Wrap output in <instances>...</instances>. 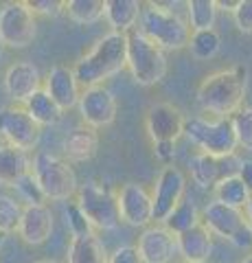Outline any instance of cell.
I'll use <instances>...</instances> for the list:
<instances>
[{
	"label": "cell",
	"instance_id": "cell-37",
	"mask_svg": "<svg viewBox=\"0 0 252 263\" xmlns=\"http://www.w3.org/2000/svg\"><path fill=\"white\" fill-rule=\"evenodd\" d=\"M108 263H143L138 257L136 246H121L112 254H108Z\"/></svg>",
	"mask_w": 252,
	"mask_h": 263
},
{
	"label": "cell",
	"instance_id": "cell-39",
	"mask_svg": "<svg viewBox=\"0 0 252 263\" xmlns=\"http://www.w3.org/2000/svg\"><path fill=\"white\" fill-rule=\"evenodd\" d=\"M173 143H156L153 145V156L160 160V162H165V167L167 164H171V160H173V154H176V149H173Z\"/></svg>",
	"mask_w": 252,
	"mask_h": 263
},
{
	"label": "cell",
	"instance_id": "cell-20",
	"mask_svg": "<svg viewBox=\"0 0 252 263\" xmlns=\"http://www.w3.org/2000/svg\"><path fill=\"white\" fill-rule=\"evenodd\" d=\"M213 239L206 226H193L191 230L178 235V257L182 263H208L213 254Z\"/></svg>",
	"mask_w": 252,
	"mask_h": 263
},
{
	"label": "cell",
	"instance_id": "cell-40",
	"mask_svg": "<svg viewBox=\"0 0 252 263\" xmlns=\"http://www.w3.org/2000/svg\"><path fill=\"white\" fill-rule=\"evenodd\" d=\"M239 180L250 189V193H252V158H243L241 171H239Z\"/></svg>",
	"mask_w": 252,
	"mask_h": 263
},
{
	"label": "cell",
	"instance_id": "cell-43",
	"mask_svg": "<svg viewBox=\"0 0 252 263\" xmlns=\"http://www.w3.org/2000/svg\"><path fill=\"white\" fill-rule=\"evenodd\" d=\"M5 243H7V235H5V233H0V252H3Z\"/></svg>",
	"mask_w": 252,
	"mask_h": 263
},
{
	"label": "cell",
	"instance_id": "cell-18",
	"mask_svg": "<svg viewBox=\"0 0 252 263\" xmlns=\"http://www.w3.org/2000/svg\"><path fill=\"white\" fill-rule=\"evenodd\" d=\"M42 88L48 92V97L60 105L62 112H68L70 108H77L81 86L75 79L72 68H68V66H64V64L51 66V70H48L46 77H44Z\"/></svg>",
	"mask_w": 252,
	"mask_h": 263
},
{
	"label": "cell",
	"instance_id": "cell-2",
	"mask_svg": "<svg viewBox=\"0 0 252 263\" xmlns=\"http://www.w3.org/2000/svg\"><path fill=\"white\" fill-rule=\"evenodd\" d=\"M123 68H127V35L110 31L96 40L84 57H79L72 72L81 88H90L105 86V81L119 75Z\"/></svg>",
	"mask_w": 252,
	"mask_h": 263
},
{
	"label": "cell",
	"instance_id": "cell-35",
	"mask_svg": "<svg viewBox=\"0 0 252 263\" xmlns=\"http://www.w3.org/2000/svg\"><path fill=\"white\" fill-rule=\"evenodd\" d=\"M235 27L246 35H252V0H239L237 9L232 11Z\"/></svg>",
	"mask_w": 252,
	"mask_h": 263
},
{
	"label": "cell",
	"instance_id": "cell-8",
	"mask_svg": "<svg viewBox=\"0 0 252 263\" xmlns=\"http://www.w3.org/2000/svg\"><path fill=\"white\" fill-rule=\"evenodd\" d=\"M37 35V20L29 3L11 0L0 7V42L5 48H27Z\"/></svg>",
	"mask_w": 252,
	"mask_h": 263
},
{
	"label": "cell",
	"instance_id": "cell-47",
	"mask_svg": "<svg viewBox=\"0 0 252 263\" xmlns=\"http://www.w3.org/2000/svg\"><path fill=\"white\" fill-rule=\"evenodd\" d=\"M180 263H182V261H180Z\"/></svg>",
	"mask_w": 252,
	"mask_h": 263
},
{
	"label": "cell",
	"instance_id": "cell-11",
	"mask_svg": "<svg viewBox=\"0 0 252 263\" xmlns=\"http://www.w3.org/2000/svg\"><path fill=\"white\" fill-rule=\"evenodd\" d=\"M77 110H79V117L84 121L86 127L103 129V127H110L112 123L117 121L119 103H117V97L110 88L90 86V88L81 90Z\"/></svg>",
	"mask_w": 252,
	"mask_h": 263
},
{
	"label": "cell",
	"instance_id": "cell-5",
	"mask_svg": "<svg viewBox=\"0 0 252 263\" xmlns=\"http://www.w3.org/2000/svg\"><path fill=\"white\" fill-rule=\"evenodd\" d=\"M127 70L138 86L149 88L165 79L169 62L162 48L149 42L138 31L127 33Z\"/></svg>",
	"mask_w": 252,
	"mask_h": 263
},
{
	"label": "cell",
	"instance_id": "cell-44",
	"mask_svg": "<svg viewBox=\"0 0 252 263\" xmlns=\"http://www.w3.org/2000/svg\"><path fill=\"white\" fill-rule=\"evenodd\" d=\"M241 263H252V252H250V254H246V259H243Z\"/></svg>",
	"mask_w": 252,
	"mask_h": 263
},
{
	"label": "cell",
	"instance_id": "cell-24",
	"mask_svg": "<svg viewBox=\"0 0 252 263\" xmlns=\"http://www.w3.org/2000/svg\"><path fill=\"white\" fill-rule=\"evenodd\" d=\"M66 263H108V254L96 233L70 237Z\"/></svg>",
	"mask_w": 252,
	"mask_h": 263
},
{
	"label": "cell",
	"instance_id": "cell-36",
	"mask_svg": "<svg viewBox=\"0 0 252 263\" xmlns=\"http://www.w3.org/2000/svg\"><path fill=\"white\" fill-rule=\"evenodd\" d=\"M27 3L35 15H44V18H57L60 13H64L62 0H27Z\"/></svg>",
	"mask_w": 252,
	"mask_h": 263
},
{
	"label": "cell",
	"instance_id": "cell-9",
	"mask_svg": "<svg viewBox=\"0 0 252 263\" xmlns=\"http://www.w3.org/2000/svg\"><path fill=\"white\" fill-rule=\"evenodd\" d=\"M243 158L239 154L228 156H208V154H195L189 160V176L191 182L200 191H213V189L228 178H237L241 171Z\"/></svg>",
	"mask_w": 252,
	"mask_h": 263
},
{
	"label": "cell",
	"instance_id": "cell-25",
	"mask_svg": "<svg viewBox=\"0 0 252 263\" xmlns=\"http://www.w3.org/2000/svg\"><path fill=\"white\" fill-rule=\"evenodd\" d=\"M22 108L29 112V117L33 119L40 127L57 125V123L62 121V117H64V112L60 110V105L55 103L51 97H48V92L44 88H40L35 95H31Z\"/></svg>",
	"mask_w": 252,
	"mask_h": 263
},
{
	"label": "cell",
	"instance_id": "cell-33",
	"mask_svg": "<svg viewBox=\"0 0 252 263\" xmlns=\"http://www.w3.org/2000/svg\"><path fill=\"white\" fill-rule=\"evenodd\" d=\"M230 121L237 136V147L243 152H252V105H243Z\"/></svg>",
	"mask_w": 252,
	"mask_h": 263
},
{
	"label": "cell",
	"instance_id": "cell-31",
	"mask_svg": "<svg viewBox=\"0 0 252 263\" xmlns=\"http://www.w3.org/2000/svg\"><path fill=\"white\" fill-rule=\"evenodd\" d=\"M22 209L24 206L20 204L18 197L0 193V233L9 235V233H15V230H18Z\"/></svg>",
	"mask_w": 252,
	"mask_h": 263
},
{
	"label": "cell",
	"instance_id": "cell-23",
	"mask_svg": "<svg viewBox=\"0 0 252 263\" xmlns=\"http://www.w3.org/2000/svg\"><path fill=\"white\" fill-rule=\"evenodd\" d=\"M31 171V154L0 143V184L13 186L18 180Z\"/></svg>",
	"mask_w": 252,
	"mask_h": 263
},
{
	"label": "cell",
	"instance_id": "cell-27",
	"mask_svg": "<svg viewBox=\"0 0 252 263\" xmlns=\"http://www.w3.org/2000/svg\"><path fill=\"white\" fill-rule=\"evenodd\" d=\"M217 3L215 0H189L186 3V22L191 31H210L215 29L217 20Z\"/></svg>",
	"mask_w": 252,
	"mask_h": 263
},
{
	"label": "cell",
	"instance_id": "cell-17",
	"mask_svg": "<svg viewBox=\"0 0 252 263\" xmlns=\"http://www.w3.org/2000/svg\"><path fill=\"white\" fill-rule=\"evenodd\" d=\"M200 224L206 226V230L213 237L230 241L232 235L246 224V215H243V211L230 209L217 200H210V202H206V206L200 211Z\"/></svg>",
	"mask_w": 252,
	"mask_h": 263
},
{
	"label": "cell",
	"instance_id": "cell-16",
	"mask_svg": "<svg viewBox=\"0 0 252 263\" xmlns=\"http://www.w3.org/2000/svg\"><path fill=\"white\" fill-rule=\"evenodd\" d=\"M42 84H44V79H42L40 68L33 62H27V60L13 62L3 75L5 92L15 105L27 103V99L31 95H35L42 88Z\"/></svg>",
	"mask_w": 252,
	"mask_h": 263
},
{
	"label": "cell",
	"instance_id": "cell-38",
	"mask_svg": "<svg viewBox=\"0 0 252 263\" xmlns=\"http://www.w3.org/2000/svg\"><path fill=\"white\" fill-rule=\"evenodd\" d=\"M230 243L235 246L237 250H243V252H252V230L248 224H243L237 233L232 235Z\"/></svg>",
	"mask_w": 252,
	"mask_h": 263
},
{
	"label": "cell",
	"instance_id": "cell-15",
	"mask_svg": "<svg viewBox=\"0 0 252 263\" xmlns=\"http://www.w3.org/2000/svg\"><path fill=\"white\" fill-rule=\"evenodd\" d=\"M136 250L143 263H173L178 259V237L162 224H149L138 235Z\"/></svg>",
	"mask_w": 252,
	"mask_h": 263
},
{
	"label": "cell",
	"instance_id": "cell-41",
	"mask_svg": "<svg viewBox=\"0 0 252 263\" xmlns=\"http://www.w3.org/2000/svg\"><path fill=\"white\" fill-rule=\"evenodd\" d=\"M215 3H217V11H228V13H232L235 9H237L239 0H215Z\"/></svg>",
	"mask_w": 252,
	"mask_h": 263
},
{
	"label": "cell",
	"instance_id": "cell-7",
	"mask_svg": "<svg viewBox=\"0 0 252 263\" xmlns=\"http://www.w3.org/2000/svg\"><path fill=\"white\" fill-rule=\"evenodd\" d=\"M184 136L191 141L200 154L208 156H228L237 154V136L230 119H202L191 117L184 123Z\"/></svg>",
	"mask_w": 252,
	"mask_h": 263
},
{
	"label": "cell",
	"instance_id": "cell-10",
	"mask_svg": "<svg viewBox=\"0 0 252 263\" xmlns=\"http://www.w3.org/2000/svg\"><path fill=\"white\" fill-rule=\"evenodd\" d=\"M0 138L15 149L31 154L40 145L42 127L29 117L22 105H5L0 108Z\"/></svg>",
	"mask_w": 252,
	"mask_h": 263
},
{
	"label": "cell",
	"instance_id": "cell-29",
	"mask_svg": "<svg viewBox=\"0 0 252 263\" xmlns=\"http://www.w3.org/2000/svg\"><path fill=\"white\" fill-rule=\"evenodd\" d=\"M213 200L226 204V206L230 209H237V211H243L246 209V204L250 200V189L246 186L237 178H228L224 180V182H219L215 189H213Z\"/></svg>",
	"mask_w": 252,
	"mask_h": 263
},
{
	"label": "cell",
	"instance_id": "cell-14",
	"mask_svg": "<svg viewBox=\"0 0 252 263\" xmlns=\"http://www.w3.org/2000/svg\"><path fill=\"white\" fill-rule=\"evenodd\" d=\"M121 221H125L132 228H147L153 224V211H151V195L143 184L125 182L117 191Z\"/></svg>",
	"mask_w": 252,
	"mask_h": 263
},
{
	"label": "cell",
	"instance_id": "cell-26",
	"mask_svg": "<svg viewBox=\"0 0 252 263\" xmlns=\"http://www.w3.org/2000/svg\"><path fill=\"white\" fill-rule=\"evenodd\" d=\"M198 224H200V209L195 206V202H191L189 197H184V200L162 219V226H165L169 233H173L176 237L186 233V230H191Z\"/></svg>",
	"mask_w": 252,
	"mask_h": 263
},
{
	"label": "cell",
	"instance_id": "cell-13",
	"mask_svg": "<svg viewBox=\"0 0 252 263\" xmlns=\"http://www.w3.org/2000/svg\"><path fill=\"white\" fill-rule=\"evenodd\" d=\"M186 117L173 103L158 101L145 114V132H147L151 145L156 143H178L184 136Z\"/></svg>",
	"mask_w": 252,
	"mask_h": 263
},
{
	"label": "cell",
	"instance_id": "cell-42",
	"mask_svg": "<svg viewBox=\"0 0 252 263\" xmlns=\"http://www.w3.org/2000/svg\"><path fill=\"white\" fill-rule=\"evenodd\" d=\"M243 215H246V224H248L250 230H252V193H250V200H248V204H246V209H243Z\"/></svg>",
	"mask_w": 252,
	"mask_h": 263
},
{
	"label": "cell",
	"instance_id": "cell-12",
	"mask_svg": "<svg viewBox=\"0 0 252 263\" xmlns=\"http://www.w3.org/2000/svg\"><path fill=\"white\" fill-rule=\"evenodd\" d=\"M186 193V176L182 169H178L176 164H167L165 169L158 174L156 184L151 189V211H153V221L162 224L169 213H171L178 204L184 200Z\"/></svg>",
	"mask_w": 252,
	"mask_h": 263
},
{
	"label": "cell",
	"instance_id": "cell-32",
	"mask_svg": "<svg viewBox=\"0 0 252 263\" xmlns=\"http://www.w3.org/2000/svg\"><path fill=\"white\" fill-rule=\"evenodd\" d=\"M15 193H18V200L22 206H35V204H46V197L42 193V189H40L35 176L31 174H24L18 182L13 184Z\"/></svg>",
	"mask_w": 252,
	"mask_h": 263
},
{
	"label": "cell",
	"instance_id": "cell-45",
	"mask_svg": "<svg viewBox=\"0 0 252 263\" xmlns=\"http://www.w3.org/2000/svg\"><path fill=\"white\" fill-rule=\"evenodd\" d=\"M35 263H60V261H53V259H42V261H35Z\"/></svg>",
	"mask_w": 252,
	"mask_h": 263
},
{
	"label": "cell",
	"instance_id": "cell-28",
	"mask_svg": "<svg viewBox=\"0 0 252 263\" xmlns=\"http://www.w3.org/2000/svg\"><path fill=\"white\" fill-rule=\"evenodd\" d=\"M64 13L77 24H94L105 18V0H66Z\"/></svg>",
	"mask_w": 252,
	"mask_h": 263
},
{
	"label": "cell",
	"instance_id": "cell-4",
	"mask_svg": "<svg viewBox=\"0 0 252 263\" xmlns=\"http://www.w3.org/2000/svg\"><path fill=\"white\" fill-rule=\"evenodd\" d=\"M31 174L35 176L46 202H68L77 195V174L66 158L48 152H37L31 158Z\"/></svg>",
	"mask_w": 252,
	"mask_h": 263
},
{
	"label": "cell",
	"instance_id": "cell-21",
	"mask_svg": "<svg viewBox=\"0 0 252 263\" xmlns=\"http://www.w3.org/2000/svg\"><path fill=\"white\" fill-rule=\"evenodd\" d=\"M62 149L68 162H88L99 152V134H96V129H90L86 125L75 127L64 138Z\"/></svg>",
	"mask_w": 252,
	"mask_h": 263
},
{
	"label": "cell",
	"instance_id": "cell-22",
	"mask_svg": "<svg viewBox=\"0 0 252 263\" xmlns=\"http://www.w3.org/2000/svg\"><path fill=\"white\" fill-rule=\"evenodd\" d=\"M143 3L138 0H105V20L114 33H127L136 31L138 20H141Z\"/></svg>",
	"mask_w": 252,
	"mask_h": 263
},
{
	"label": "cell",
	"instance_id": "cell-30",
	"mask_svg": "<svg viewBox=\"0 0 252 263\" xmlns=\"http://www.w3.org/2000/svg\"><path fill=\"white\" fill-rule=\"evenodd\" d=\"M186 48L191 51V55L198 62H208L222 51V35L210 29V31H193L189 37V44Z\"/></svg>",
	"mask_w": 252,
	"mask_h": 263
},
{
	"label": "cell",
	"instance_id": "cell-46",
	"mask_svg": "<svg viewBox=\"0 0 252 263\" xmlns=\"http://www.w3.org/2000/svg\"><path fill=\"white\" fill-rule=\"evenodd\" d=\"M3 57H5V44L0 42V60H3Z\"/></svg>",
	"mask_w": 252,
	"mask_h": 263
},
{
	"label": "cell",
	"instance_id": "cell-34",
	"mask_svg": "<svg viewBox=\"0 0 252 263\" xmlns=\"http://www.w3.org/2000/svg\"><path fill=\"white\" fill-rule=\"evenodd\" d=\"M64 217H66V228L70 230V237L92 235L94 233V228L90 226V221L84 217V213L77 209L75 202H68V206L64 209Z\"/></svg>",
	"mask_w": 252,
	"mask_h": 263
},
{
	"label": "cell",
	"instance_id": "cell-1",
	"mask_svg": "<svg viewBox=\"0 0 252 263\" xmlns=\"http://www.w3.org/2000/svg\"><path fill=\"white\" fill-rule=\"evenodd\" d=\"M248 90V68L232 66L217 72H210L200 81L195 90L198 105L204 112L213 114L215 119H232L246 101Z\"/></svg>",
	"mask_w": 252,
	"mask_h": 263
},
{
	"label": "cell",
	"instance_id": "cell-3",
	"mask_svg": "<svg viewBox=\"0 0 252 263\" xmlns=\"http://www.w3.org/2000/svg\"><path fill=\"white\" fill-rule=\"evenodd\" d=\"M136 31L153 42L162 51H182L189 44L191 27L182 15L167 9L158 3H143L141 20Z\"/></svg>",
	"mask_w": 252,
	"mask_h": 263
},
{
	"label": "cell",
	"instance_id": "cell-6",
	"mask_svg": "<svg viewBox=\"0 0 252 263\" xmlns=\"http://www.w3.org/2000/svg\"><path fill=\"white\" fill-rule=\"evenodd\" d=\"M75 204L94 230H117L123 224L119 213L117 193L110 186L96 182V180H88V182L79 184Z\"/></svg>",
	"mask_w": 252,
	"mask_h": 263
},
{
	"label": "cell",
	"instance_id": "cell-19",
	"mask_svg": "<svg viewBox=\"0 0 252 263\" xmlns=\"http://www.w3.org/2000/svg\"><path fill=\"white\" fill-rule=\"evenodd\" d=\"M55 217L48 204H35V206H24L22 217L18 224V237L27 246H42L48 241L53 233Z\"/></svg>",
	"mask_w": 252,
	"mask_h": 263
}]
</instances>
